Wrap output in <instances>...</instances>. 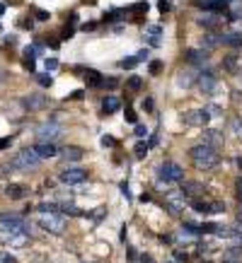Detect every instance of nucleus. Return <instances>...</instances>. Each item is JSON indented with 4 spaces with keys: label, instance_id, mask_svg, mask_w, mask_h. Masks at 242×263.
<instances>
[{
    "label": "nucleus",
    "instance_id": "nucleus-11",
    "mask_svg": "<svg viewBox=\"0 0 242 263\" xmlns=\"http://www.w3.org/2000/svg\"><path fill=\"white\" fill-rule=\"evenodd\" d=\"M31 150H34L41 159H49V157H56V155H59V147L54 145V143H36Z\"/></svg>",
    "mask_w": 242,
    "mask_h": 263
},
{
    "label": "nucleus",
    "instance_id": "nucleus-4",
    "mask_svg": "<svg viewBox=\"0 0 242 263\" xmlns=\"http://www.w3.org/2000/svg\"><path fill=\"white\" fill-rule=\"evenodd\" d=\"M10 164H12L15 169H25V172H27V169H36V167L41 164V157H39L31 147H27V150H22L20 155H15Z\"/></svg>",
    "mask_w": 242,
    "mask_h": 263
},
{
    "label": "nucleus",
    "instance_id": "nucleus-45",
    "mask_svg": "<svg viewBox=\"0 0 242 263\" xmlns=\"http://www.w3.org/2000/svg\"><path fill=\"white\" fill-rule=\"evenodd\" d=\"M233 128L238 131V138L242 140V121H240V118H235V121H233Z\"/></svg>",
    "mask_w": 242,
    "mask_h": 263
},
{
    "label": "nucleus",
    "instance_id": "nucleus-13",
    "mask_svg": "<svg viewBox=\"0 0 242 263\" xmlns=\"http://www.w3.org/2000/svg\"><path fill=\"white\" fill-rule=\"evenodd\" d=\"M196 85H199L201 92H213L215 85H218V78H215L213 73H201V75H199V80H196Z\"/></svg>",
    "mask_w": 242,
    "mask_h": 263
},
{
    "label": "nucleus",
    "instance_id": "nucleus-48",
    "mask_svg": "<svg viewBox=\"0 0 242 263\" xmlns=\"http://www.w3.org/2000/svg\"><path fill=\"white\" fill-rule=\"evenodd\" d=\"M10 143H12V138H0V150L10 147Z\"/></svg>",
    "mask_w": 242,
    "mask_h": 263
},
{
    "label": "nucleus",
    "instance_id": "nucleus-7",
    "mask_svg": "<svg viewBox=\"0 0 242 263\" xmlns=\"http://www.w3.org/2000/svg\"><path fill=\"white\" fill-rule=\"evenodd\" d=\"M63 184H68V186H73V184H83L85 179H88V172L85 169H80V167H68V169H63L59 176Z\"/></svg>",
    "mask_w": 242,
    "mask_h": 263
},
{
    "label": "nucleus",
    "instance_id": "nucleus-15",
    "mask_svg": "<svg viewBox=\"0 0 242 263\" xmlns=\"http://www.w3.org/2000/svg\"><path fill=\"white\" fill-rule=\"evenodd\" d=\"M184 60L189 65H206V53H204V49H189L184 53Z\"/></svg>",
    "mask_w": 242,
    "mask_h": 263
},
{
    "label": "nucleus",
    "instance_id": "nucleus-52",
    "mask_svg": "<svg viewBox=\"0 0 242 263\" xmlns=\"http://www.w3.org/2000/svg\"><path fill=\"white\" fill-rule=\"evenodd\" d=\"M22 27H25V29H31V27H34V20H25Z\"/></svg>",
    "mask_w": 242,
    "mask_h": 263
},
{
    "label": "nucleus",
    "instance_id": "nucleus-27",
    "mask_svg": "<svg viewBox=\"0 0 242 263\" xmlns=\"http://www.w3.org/2000/svg\"><path fill=\"white\" fill-rule=\"evenodd\" d=\"M177 85H180V87H191V85H194V75H191V73H180V78H177Z\"/></svg>",
    "mask_w": 242,
    "mask_h": 263
},
{
    "label": "nucleus",
    "instance_id": "nucleus-34",
    "mask_svg": "<svg viewBox=\"0 0 242 263\" xmlns=\"http://www.w3.org/2000/svg\"><path fill=\"white\" fill-rule=\"evenodd\" d=\"M148 70H151V75H160L162 73V60H152L148 65Z\"/></svg>",
    "mask_w": 242,
    "mask_h": 263
},
{
    "label": "nucleus",
    "instance_id": "nucleus-42",
    "mask_svg": "<svg viewBox=\"0 0 242 263\" xmlns=\"http://www.w3.org/2000/svg\"><path fill=\"white\" fill-rule=\"evenodd\" d=\"M126 121H128V123H138V116H136L133 109H126Z\"/></svg>",
    "mask_w": 242,
    "mask_h": 263
},
{
    "label": "nucleus",
    "instance_id": "nucleus-9",
    "mask_svg": "<svg viewBox=\"0 0 242 263\" xmlns=\"http://www.w3.org/2000/svg\"><path fill=\"white\" fill-rule=\"evenodd\" d=\"M22 106L27 111H39V109L46 106V97H41V94H25L22 97Z\"/></svg>",
    "mask_w": 242,
    "mask_h": 263
},
{
    "label": "nucleus",
    "instance_id": "nucleus-12",
    "mask_svg": "<svg viewBox=\"0 0 242 263\" xmlns=\"http://www.w3.org/2000/svg\"><path fill=\"white\" fill-rule=\"evenodd\" d=\"M194 5H199L204 10H213V12H225L228 10V0H194Z\"/></svg>",
    "mask_w": 242,
    "mask_h": 263
},
{
    "label": "nucleus",
    "instance_id": "nucleus-8",
    "mask_svg": "<svg viewBox=\"0 0 242 263\" xmlns=\"http://www.w3.org/2000/svg\"><path fill=\"white\" fill-rule=\"evenodd\" d=\"M182 121H184L186 126H206V123L211 121V111H209V109H196V111L184 114Z\"/></svg>",
    "mask_w": 242,
    "mask_h": 263
},
{
    "label": "nucleus",
    "instance_id": "nucleus-29",
    "mask_svg": "<svg viewBox=\"0 0 242 263\" xmlns=\"http://www.w3.org/2000/svg\"><path fill=\"white\" fill-rule=\"evenodd\" d=\"M215 46H218V36H211V34H209V36L201 39V49H215Z\"/></svg>",
    "mask_w": 242,
    "mask_h": 263
},
{
    "label": "nucleus",
    "instance_id": "nucleus-35",
    "mask_svg": "<svg viewBox=\"0 0 242 263\" xmlns=\"http://www.w3.org/2000/svg\"><path fill=\"white\" fill-rule=\"evenodd\" d=\"M123 15V10H112V12H104V22H114L117 17Z\"/></svg>",
    "mask_w": 242,
    "mask_h": 263
},
{
    "label": "nucleus",
    "instance_id": "nucleus-21",
    "mask_svg": "<svg viewBox=\"0 0 242 263\" xmlns=\"http://www.w3.org/2000/svg\"><path fill=\"white\" fill-rule=\"evenodd\" d=\"M85 80H88L90 87H102V75H99L97 70H92V68L85 70Z\"/></svg>",
    "mask_w": 242,
    "mask_h": 263
},
{
    "label": "nucleus",
    "instance_id": "nucleus-18",
    "mask_svg": "<svg viewBox=\"0 0 242 263\" xmlns=\"http://www.w3.org/2000/svg\"><path fill=\"white\" fill-rule=\"evenodd\" d=\"M180 193L182 196H199V193H204V186L199 181H184Z\"/></svg>",
    "mask_w": 242,
    "mask_h": 263
},
{
    "label": "nucleus",
    "instance_id": "nucleus-51",
    "mask_svg": "<svg viewBox=\"0 0 242 263\" xmlns=\"http://www.w3.org/2000/svg\"><path fill=\"white\" fill-rule=\"evenodd\" d=\"M25 68H27V70H34V58H25Z\"/></svg>",
    "mask_w": 242,
    "mask_h": 263
},
{
    "label": "nucleus",
    "instance_id": "nucleus-47",
    "mask_svg": "<svg viewBox=\"0 0 242 263\" xmlns=\"http://www.w3.org/2000/svg\"><path fill=\"white\" fill-rule=\"evenodd\" d=\"M157 7H160V12H167V10H170V0H160Z\"/></svg>",
    "mask_w": 242,
    "mask_h": 263
},
{
    "label": "nucleus",
    "instance_id": "nucleus-44",
    "mask_svg": "<svg viewBox=\"0 0 242 263\" xmlns=\"http://www.w3.org/2000/svg\"><path fill=\"white\" fill-rule=\"evenodd\" d=\"M211 212H225V203H211Z\"/></svg>",
    "mask_w": 242,
    "mask_h": 263
},
{
    "label": "nucleus",
    "instance_id": "nucleus-20",
    "mask_svg": "<svg viewBox=\"0 0 242 263\" xmlns=\"http://www.w3.org/2000/svg\"><path fill=\"white\" fill-rule=\"evenodd\" d=\"M206 145L218 150V147L223 145V135H220L218 131H206Z\"/></svg>",
    "mask_w": 242,
    "mask_h": 263
},
{
    "label": "nucleus",
    "instance_id": "nucleus-24",
    "mask_svg": "<svg viewBox=\"0 0 242 263\" xmlns=\"http://www.w3.org/2000/svg\"><path fill=\"white\" fill-rule=\"evenodd\" d=\"M128 12H131V15H136V20H133V22H138V15H146V12H148V2H146V0H141V2L131 5V7H128Z\"/></svg>",
    "mask_w": 242,
    "mask_h": 263
},
{
    "label": "nucleus",
    "instance_id": "nucleus-30",
    "mask_svg": "<svg viewBox=\"0 0 242 263\" xmlns=\"http://www.w3.org/2000/svg\"><path fill=\"white\" fill-rule=\"evenodd\" d=\"M136 65H138V58H136V56L119 60V68H123V70H131V68H136Z\"/></svg>",
    "mask_w": 242,
    "mask_h": 263
},
{
    "label": "nucleus",
    "instance_id": "nucleus-46",
    "mask_svg": "<svg viewBox=\"0 0 242 263\" xmlns=\"http://www.w3.org/2000/svg\"><path fill=\"white\" fill-rule=\"evenodd\" d=\"M83 94H85L83 89H75V92H70V94H68V99H83Z\"/></svg>",
    "mask_w": 242,
    "mask_h": 263
},
{
    "label": "nucleus",
    "instance_id": "nucleus-32",
    "mask_svg": "<svg viewBox=\"0 0 242 263\" xmlns=\"http://www.w3.org/2000/svg\"><path fill=\"white\" fill-rule=\"evenodd\" d=\"M39 212H60V205H56V203H41V205H39Z\"/></svg>",
    "mask_w": 242,
    "mask_h": 263
},
{
    "label": "nucleus",
    "instance_id": "nucleus-53",
    "mask_svg": "<svg viewBox=\"0 0 242 263\" xmlns=\"http://www.w3.org/2000/svg\"><path fill=\"white\" fill-rule=\"evenodd\" d=\"M238 198H240V201H242V176H240V179H238Z\"/></svg>",
    "mask_w": 242,
    "mask_h": 263
},
{
    "label": "nucleus",
    "instance_id": "nucleus-5",
    "mask_svg": "<svg viewBox=\"0 0 242 263\" xmlns=\"http://www.w3.org/2000/svg\"><path fill=\"white\" fill-rule=\"evenodd\" d=\"M39 225L51 234H60L65 230V215L63 212H41Z\"/></svg>",
    "mask_w": 242,
    "mask_h": 263
},
{
    "label": "nucleus",
    "instance_id": "nucleus-28",
    "mask_svg": "<svg viewBox=\"0 0 242 263\" xmlns=\"http://www.w3.org/2000/svg\"><path fill=\"white\" fill-rule=\"evenodd\" d=\"M126 87L133 89V92H136V89H141V87H143V78H141V75H133V78H128Z\"/></svg>",
    "mask_w": 242,
    "mask_h": 263
},
{
    "label": "nucleus",
    "instance_id": "nucleus-1",
    "mask_svg": "<svg viewBox=\"0 0 242 263\" xmlns=\"http://www.w3.org/2000/svg\"><path fill=\"white\" fill-rule=\"evenodd\" d=\"M189 157H191L194 167H196V169H201V172H209V169H213V167L220 162V157H218V150L209 147L206 143H204V145L191 147V150H189Z\"/></svg>",
    "mask_w": 242,
    "mask_h": 263
},
{
    "label": "nucleus",
    "instance_id": "nucleus-19",
    "mask_svg": "<svg viewBox=\"0 0 242 263\" xmlns=\"http://www.w3.org/2000/svg\"><path fill=\"white\" fill-rule=\"evenodd\" d=\"M167 208L172 210V215L182 212V208H184V196H182V193H170V196H167Z\"/></svg>",
    "mask_w": 242,
    "mask_h": 263
},
{
    "label": "nucleus",
    "instance_id": "nucleus-26",
    "mask_svg": "<svg viewBox=\"0 0 242 263\" xmlns=\"http://www.w3.org/2000/svg\"><path fill=\"white\" fill-rule=\"evenodd\" d=\"M189 205H191L196 212H211V203H206V201H201V198H194Z\"/></svg>",
    "mask_w": 242,
    "mask_h": 263
},
{
    "label": "nucleus",
    "instance_id": "nucleus-37",
    "mask_svg": "<svg viewBox=\"0 0 242 263\" xmlns=\"http://www.w3.org/2000/svg\"><path fill=\"white\" fill-rule=\"evenodd\" d=\"M0 263H17V259L10 251H0Z\"/></svg>",
    "mask_w": 242,
    "mask_h": 263
},
{
    "label": "nucleus",
    "instance_id": "nucleus-14",
    "mask_svg": "<svg viewBox=\"0 0 242 263\" xmlns=\"http://www.w3.org/2000/svg\"><path fill=\"white\" fill-rule=\"evenodd\" d=\"M27 193H30V188L22 186V184H7V186H5V196L12 198V201H20V198H25Z\"/></svg>",
    "mask_w": 242,
    "mask_h": 263
},
{
    "label": "nucleus",
    "instance_id": "nucleus-40",
    "mask_svg": "<svg viewBox=\"0 0 242 263\" xmlns=\"http://www.w3.org/2000/svg\"><path fill=\"white\" fill-rule=\"evenodd\" d=\"M59 68V60L56 58H46V73H51V70H56Z\"/></svg>",
    "mask_w": 242,
    "mask_h": 263
},
{
    "label": "nucleus",
    "instance_id": "nucleus-16",
    "mask_svg": "<svg viewBox=\"0 0 242 263\" xmlns=\"http://www.w3.org/2000/svg\"><path fill=\"white\" fill-rule=\"evenodd\" d=\"M0 225L2 227H15V225H25V217L17 212H0Z\"/></svg>",
    "mask_w": 242,
    "mask_h": 263
},
{
    "label": "nucleus",
    "instance_id": "nucleus-49",
    "mask_svg": "<svg viewBox=\"0 0 242 263\" xmlns=\"http://www.w3.org/2000/svg\"><path fill=\"white\" fill-rule=\"evenodd\" d=\"M148 34H151V36H160L162 29H160V27H148Z\"/></svg>",
    "mask_w": 242,
    "mask_h": 263
},
{
    "label": "nucleus",
    "instance_id": "nucleus-33",
    "mask_svg": "<svg viewBox=\"0 0 242 263\" xmlns=\"http://www.w3.org/2000/svg\"><path fill=\"white\" fill-rule=\"evenodd\" d=\"M133 152H136V157H138V159H143V157L148 155V145H146V143H136Z\"/></svg>",
    "mask_w": 242,
    "mask_h": 263
},
{
    "label": "nucleus",
    "instance_id": "nucleus-17",
    "mask_svg": "<svg viewBox=\"0 0 242 263\" xmlns=\"http://www.w3.org/2000/svg\"><path fill=\"white\" fill-rule=\"evenodd\" d=\"M119 106H121V102H119V97H114V94H107V97L102 99V111H104V114H117Z\"/></svg>",
    "mask_w": 242,
    "mask_h": 263
},
{
    "label": "nucleus",
    "instance_id": "nucleus-23",
    "mask_svg": "<svg viewBox=\"0 0 242 263\" xmlns=\"http://www.w3.org/2000/svg\"><path fill=\"white\" fill-rule=\"evenodd\" d=\"M63 157H65V162H78V159H83V150L80 147H65Z\"/></svg>",
    "mask_w": 242,
    "mask_h": 263
},
{
    "label": "nucleus",
    "instance_id": "nucleus-41",
    "mask_svg": "<svg viewBox=\"0 0 242 263\" xmlns=\"http://www.w3.org/2000/svg\"><path fill=\"white\" fill-rule=\"evenodd\" d=\"M136 135H138V138H146V135H148V128L141 126V123H136Z\"/></svg>",
    "mask_w": 242,
    "mask_h": 263
},
{
    "label": "nucleus",
    "instance_id": "nucleus-36",
    "mask_svg": "<svg viewBox=\"0 0 242 263\" xmlns=\"http://www.w3.org/2000/svg\"><path fill=\"white\" fill-rule=\"evenodd\" d=\"M102 87H107V89H117V87H119V80H117V78H109V80L104 78V80H102Z\"/></svg>",
    "mask_w": 242,
    "mask_h": 263
},
{
    "label": "nucleus",
    "instance_id": "nucleus-6",
    "mask_svg": "<svg viewBox=\"0 0 242 263\" xmlns=\"http://www.w3.org/2000/svg\"><path fill=\"white\" fill-rule=\"evenodd\" d=\"M60 128L59 123L51 118V121H46V123H41L39 128H36V135H39V143H54L56 138L60 135Z\"/></svg>",
    "mask_w": 242,
    "mask_h": 263
},
{
    "label": "nucleus",
    "instance_id": "nucleus-10",
    "mask_svg": "<svg viewBox=\"0 0 242 263\" xmlns=\"http://www.w3.org/2000/svg\"><path fill=\"white\" fill-rule=\"evenodd\" d=\"M218 44L230 46V49H242V34L240 31H228V34L218 36Z\"/></svg>",
    "mask_w": 242,
    "mask_h": 263
},
{
    "label": "nucleus",
    "instance_id": "nucleus-22",
    "mask_svg": "<svg viewBox=\"0 0 242 263\" xmlns=\"http://www.w3.org/2000/svg\"><path fill=\"white\" fill-rule=\"evenodd\" d=\"M196 22H199V27H204V29H213V27L218 25V15H201Z\"/></svg>",
    "mask_w": 242,
    "mask_h": 263
},
{
    "label": "nucleus",
    "instance_id": "nucleus-39",
    "mask_svg": "<svg viewBox=\"0 0 242 263\" xmlns=\"http://www.w3.org/2000/svg\"><path fill=\"white\" fill-rule=\"evenodd\" d=\"M34 15H36V20H39V22H46V20H51V15H49L46 10H36Z\"/></svg>",
    "mask_w": 242,
    "mask_h": 263
},
{
    "label": "nucleus",
    "instance_id": "nucleus-54",
    "mask_svg": "<svg viewBox=\"0 0 242 263\" xmlns=\"http://www.w3.org/2000/svg\"><path fill=\"white\" fill-rule=\"evenodd\" d=\"M143 109H148V111H151L152 109V99H146V102H143Z\"/></svg>",
    "mask_w": 242,
    "mask_h": 263
},
{
    "label": "nucleus",
    "instance_id": "nucleus-25",
    "mask_svg": "<svg viewBox=\"0 0 242 263\" xmlns=\"http://www.w3.org/2000/svg\"><path fill=\"white\" fill-rule=\"evenodd\" d=\"M242 259V249H228L223 254V263H238Z\"/></svg>",
    "mask_w": 242,
    "mask_h": 263
},
{
    "label": "nucleus",
    "instance_id": "nucleus-55",
    "mask_svg": "<svg viewBox=\"0 0 242 263\" xmlns=\"http://www.w3.org/2000/svg\"><path fill=\"white\" fill-rule=\"evenodd\" d=\"M238 167H240V169H242V155H240V157H238Z\"/></svg>",
    "mask_w": 242,
    "mask_h": 263
},
{
    "label": "nucleus",
    "instance_id": "nucleus-3",
    "mask_svg": "<svg viewBox=\"0 0 242 263\" xmlns=\"http://www.w3.org/2000/svg\"><path fill=\"white\" fill-rule=\"evenodd\" d=\"M184 179V169H182L177 162H162L157 167V181L160 184H175V181H182Z\"/></svg>",
    "mask_w": 242,
    "mask_h": 263
},
{
    "label": "nucleus",
    "instance_id": "nucleus-43",
    "mask_svg": "<svg viewBox=\"0 0 242 263\" xmlns=\"http://www.w3.org/2000/svg\"><path fill=\"white\" fill-rule=\"evenodd\" d=\"M102 145H104V147H114V145H117V140H114L112 135H104V138H102Z\"/></svg>",
    "mask_w": 242,
    "mask_h": 263
},
{
    "label": "nucleus",
    "instance_id": "nucleus-2",
    "mask_svg": "<svg viewBox=\"0 0 242 263\" xmlns=\"http://www.w3.org/2000/svg\"><path fill=\"white\" fill-rule=\"evenodd\" d=\"M0 241L10 246H25L30 241V225H15V227H2L0 230Z\"/></svg>",
    "mask_w": 242,
    "mask_h": 263
},
{
    "label": "nucleus",
    "instance_id": "nucleus-50",
    "mask_svg": "<svg viewBox=\"0 0 242 263\" xmlns=\"http://www.w3.org/2000/svg\"><path fill=\"white\" fill-rule=\"evenodd\" d=\"M121 193H123V196H126V198L131 201V193H128V184H121Z\"/></svg>",
    "mask_w": 242,
    "mask_h": 263
},
{
    "label": "nucleus",
    "instance_id": "nucleus-38",
    "mask_svg": "<svg viewBox=\"0 0 242 263\" xmlns=\"http://www.w3.org/2000/svg\"><path fill=\"white\" fill-rule=\"evenodd\" d=\"M225 68H228V70H235V68H238V56H228V58H225Z\"/></svg>",
    "mask_w": 242,
    "mask_h": 263
},
{
    "label": "nucleus",
    "instance_id": "nucleus-31",
    "mask_svg": "<svg viewBox=\"0 0 242 263\" xmlns=\"http://www.w3.org/2000/svg\"><path fill=\"white\" fill-rule=\"evenodd\" d=\"M36 80H39V85H41V87H51V85H54V78H51L49 73H41V75H36Z\"/></svg>",
    "mask_w": 242,
    "mask_h": 263
}]
</instances>
